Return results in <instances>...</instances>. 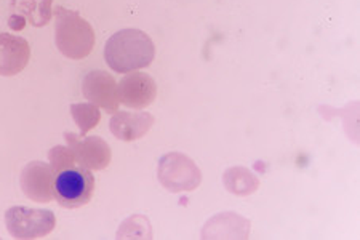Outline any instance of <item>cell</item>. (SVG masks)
I'll return each instance as SVG.
<instances>
[{
	"mask_svg": "<svg viewBox=\"0 0 360 240\" xmlns=\"http://www.w3.org/2000/svg\"><path fill=\"white\" fill-rule=\"evenodd\" d=\"M53 167L55 198L61 207L79 208L89 203L95 191V178L84 163L75 160L71 149L58 146L50 151Z\"/></svg>",
	"mask_w": 360,
	"mask_h": 240,
	"instance_id": "cell-1",
	"label": "cell"
},
{
	"mask_svg": "<svg viewBox=\"0 0 360 240\" xmlns=\"http://www.w3.org/2000/svg\"><path fill=\"white\" fill-rule=\"evenodd\" d=\"M155 56V46L146 32L124 29L108 40L104 58L115 72H130L149 66Z\"/></svg>",
	"mask_w": 360,
	"mask_h": 240,
	"instance_id": "cell-2",
	"label": "cell"
},
{
	"mask_svg": "<svg viewBox=\"0 0 360 240\" xmlns=\"http://www.w3.org/2000/svg\"><path fill=\"white\" fill-rule=\"evenodd\" d=\"M56 45L65 56L82 60L95 46L93 27L75 11L60 8L56 13Z\"/></svg>",
	"mask_w": 360,
	"mask_h": 240,
	"instance_id": "cell-3",
	"label": "cell"
},
{
	"mask_svg": "<svg viewBox=\"0 0 360 240\" xmlns=\"http://www.w3.org/2000/svg\"><path fill=\"white\" fill-rule=\"evenodd\" d=\"M7 227L11 236L25 239L37 237L49 234L55 226V216L46 210H29V208H10L7 215Z\"/></svg>",
	"mask_w": 360,
	"mask_h": 240,
	"instance_id": "cell-4",
	"label": "cell"
},
{
	"mask_svg": "<svg viewBox=\"0 0 360 240\" xmlns=\"http://www.w3.org/2000/svg\"><path fill=\"white\" fill-rule=\"evenodd\" d=\"M119 87V101L120 104L143 109L154 103L158 96V85L149 74L131 72L120 80Z\"/></svg>",
	"mask_w": 360,
	"mask_h": 240,
	"instance_id": "cell-5",
	"label": "cell"
},
{
	"mask_svg": "<svg viewBox=\"0 0 360 240\" xmlns=\"http://www.w3.org/2000/svg\"><path fill=\"white\" fill-rule=\"evenodd\" d=\"M84 96L91 104L106 109L108 113H115L119 108V87L111 74L104 71H91L85 75L82 84Z\"/></svg>",
	"mask_w": 360,
	"mask_h": 240,
	"instance_id": "cell-6",
	"label": "cell"
},
{
	"mask_svg": "<svg viewBox=\"0 0 360 240\" xmlns=\"http://www.w3.org/2000/svg\"><path fill=\"white\" fill-rule=\"evenodd\" d=\"M31 49L26 39L0 34V75L10 77L21 72L27 66Z\"/></svg>",
	"mask_w": 360,
	"mask_h": 240,
	"instance_id": "cell-7",
	"label": "cell"
},
{
	"mask_svg": "<svg viewBox=\"0 0 360 240\" xmlns=\"http://www.w3.org/2000/svg\"><path fill=\"white\" fill-rule=\"evenodd\" d=\"M66 139L71 146V151L75 159L80 163H84L85 167L91 168H106L111 159V151L109 146L104 143V139L98 137H90L85 139H80L72 133H66Z\"/></svg>",
	"mask_w": 360,
	"mask_h": 240,
	"instance_id": "cell-8",
	"label": "cell"
},
{
	"mask_svg": "<svg viewBox=\"0 0 360 240\" xmlns=\"http://www.w3.org/2000/svg\"><path fill=\"white\" fill-rule=\"evenodd\" d=\"M154 124V117L148 113H114L111 119V132L114 137L124 141H133L146 134L150 125Z\"/></svg>",
	"mask_w": 360,
	"mask_h": 240,
	"instance_id": "cell-9",
	"label": "cell"
},
{
	"mask_svg": "<svg viewBox=\"0 0 360 240\" xmlns=\"http://www.w3.org/2000/svg\"><path fill=\"white\" fill-rule=\"evenodd\" d=\"M51 175L53 170H50L42 162L31 163L25 168V172L21 175V186L25 194H27L34 201L46 202L51 198Z\"/></svg>",
	"mask_w": 360,
	"mask_h": 240,
	"instance_id": "cell-10",
	"label": "cell"
},
{
	"mask_svg": "<svg viewBox=\"0 0 360 240\" xmlns=\"http://www.w3.org/2000/svg\"><path fill=\"white\" fill-rule=\"evenodd\" d=\"M11 10L25 16L32 26L42 27L51 18V0H13Z\"/></svg>",
	"mask_w": 360,
	"mask_h": 240,
	"instance_id": "cell-11",
	"label": "cell"
},
{
	"mask_svg": "<svg viewBox=\"0 0 360 240\" xmlns=\"http://www.w3.org/2000/svg\"><path fill=\"white\" fill-rule=\"evenodd\" d=\"M71 113L75 124L79 125L82 133L91 130L101 119L100 109H98L95 104H72Z\"/></svg>",
	"mask_w": 360,
	"mask_h": 240,
	"instance_id": "cell-12",
	"label": "cell"
},
{
	"mask_svg": "<svg viewBox=\"0 0 360 240\" xmlns=\"http://www.w3.org/2000/svg\"><path fill=\"white\" fill-rule=\"evenodd\" d=\"M26 26V18L18 13H13L8 18V27L13 29V31H21L22 27Z\"/></svg>",
	"mask_w": 360,
	"mask_h": 240,
	"instance_id": "cell-13",
	"label": "cell"
}]
</instances>
